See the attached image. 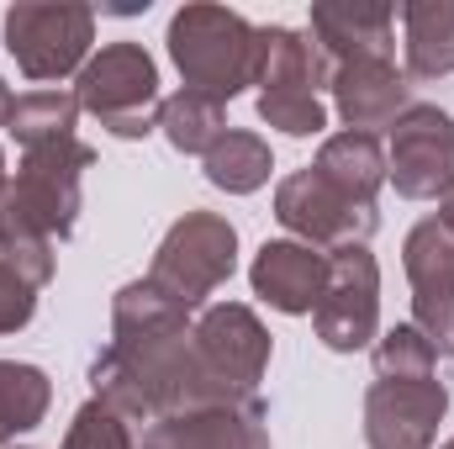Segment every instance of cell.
<instances>
[{
    "label": "cell",
    "mask_w": 454,
    "mask_h": 449,
    "mask_svg": "<svg viewBox=\"0 0 454 449\" xmlns=\"http://www.w3.org/2000/svg\"><path fill=\"white\" fill-rule=\"evenodd\" d=\"M90 386L127 423L132 418L159 423L169 413L207 407V402H227L232 397L223 381L201 365V354L191 343V328L148 334V338H112L96 354V365H90Z\"/></svg>",
    "instance_id": "cell-1"
},
{
    "label": "cell",
    "mask_w": 454,
    "mask_h": 449,
    "mask_svg": "<svg viewBox=\"0 0 454 449\" xmlns=\"http://www.w3.org/2000/svg\"><path fill=\"white\" fill-rule=\"evenodd\" d=\"M169 59H175L185 91L227 106L243 85H254L259 27H248L227 5H185L169 21Z\"/></svg>",
    "instance_id": "cell-2"
},
{
    "label": "cell",
    "mask_w": 454,
    "mask_h": 449,
    "mask_svg": "<svg viewBox=\"0 0 454 449\" xmlns=\"http://www.w3.org/2000/svg\"><path fill=\"white\" fill-rule=\"evenodd\" d=\"M90 164H96V148L80 138L21 148V164L5 185V227L64 243L80 223V180Z\"/></svg>",
    "instance_id": "cell-3"
},
{
    "label": "cell",
    "mask_w": 454,
    "mask_h": 449,
    "mask_svg": "<svg viewBox=\"0 0 454 449\" xmlns=\"http://www.w3.org/2000/svg\"><path fill=\"white\" fill-rule=\"evenodd\" d=\"M80 112H90L112 138H148L159 127V69L143 53V43H106L74 85Z\"/></svg>",
    "instance_id": "cell-4"
},
{
    "label": "cell",
    "mask_w": 454,
    "mask_h": 449,
    "mask_svg": "<svg viewBox=\"0 0 454 449\" xmlns=\"http://www.w3.org/2000/svg\"><path fill=\"white\" fill-rule=\"evenodd\" d=\"M232 270H238V232H232V223L217 217V212H185L164 232V243H159V254L148 264V280L169 302H180L191 312L223 286Z\"/></svg>",
    "instance_id": "cell-5"
},
{
    "label": "cell",
    "mask_w": 454,
    "mask_h": 449,
    "mask_svg": "<svg viewBox=\"0 0 454 449\" xmlns=\"http://www.w3.org/2000/svg\"><path fill=\"white\" fill-rule=\"evenodd\" d=\"M96 11L69 0H21L5 11V48L27 80H64L90 64Z\"/></svg>",
    "instance_id": "cell-6"
},
{
    "label": "cell",
    "mask_w": 454,
    "mask_h": 449,
    "mask_svg": "<svg viewBox=\"0 0 454 449\" xmlns=\"http://www.w3.org/2000/svg\"><path fill=\"white\" fill-rule=\"evenodd\" d=\"M275 217H280L286 232H296V243H307L317 254H339V248H354V243H370V232L380 227L375 207L348 201L339 185H328L312 164L280 180Z\"/></svg>",
    "instance_id": "cell-7"
},
{
    "label": "cell",
    "mask_w": 454,
    "mask_h": 449,
    "mask_svg": "<svg viewBox=\"0 0 454 449\" xmlns=\"http://www.w3.org/2000/svg\"><path fill=\"white\" fill-rule=\"evenodd\" d=\"M386 180L407 201H444V196H454V116L412 101L391 122Z\"/></svg>",
    "instance_id": "cell-8"
},
{
    "label": "cell",
    "mask_w": 454,
    "mask_h": 449,
    "mask_svg": "<svg viewBox=\"0 0 454 449\" xmlns=\"http://www.w3.org/2000/svg\"><path fill=\"white\" fill-rule=\"evenodd\" d=\"M312 323L333 354H354L380 334V264L364 243L328 254V280L312 307Z\"/></svg>",
    "instance_id": "cell-9"
},
{
    "label": "cell",
    "mask_w": 454,
    "mask_h": 449,
    "mask_svg": "<svg viewBox=\"0 0 454 449\" xmlns=\"http://www.w3.org/2000/svg\"><path fill=\"white\" fill-rule=\"evenodd\" d=\"M191 343L201 354V365L223 381L232 397H254L264 370H270V334L254 318V307L243 302H212L201 307V318L191 323Z\"/></svg>",
    "instance_id": "cell-10"
},
{
    "label": "cell",
    "mask_w": 454,
    "mask_h": 449,
    "mask_svg": "<svg viewBox=\"0 0 454 449\" xmlns=\"http://www.w3.org/2000/svg\"><path fill=\"white\" fill-rule=\"evenodd\" d=\"M450 413L439 375L428 381H375L364 397V445L370 449H434Z\"/></svg>",
    "instance_id": "cell-11"
},
{
    "label": "cell",
    "mask_w": 454,
    "mask_h": 449,
    "mask_svg": "<svg viewBox=\"0 0 454 449\" xmlns=\"http://www.w3.org/2000/svg\"><path fill=\"white\" fill-rule=\"evenodd\" d=\"M402 264H407V280H412V323L434 338L439 354H450L454 349V238L444 232L439 217H423L407 232Z\"/></svg>",
    "instance_id": "cell-12"
},
{
    "label": "cell",
    "mask_w": 454,
    "mask_h": 449,
    "mask_svg": "<svg viewBox=\"0 0 454 449\" xmlns=\"http://www.w3.org/2000/svg\"><path fill=\"white\" fill-rule=\"evenodd\" d=\"M143 449H270V413L259 397H227L148 423Z\"/></svg>",
    "instance_id": "cell-13"
},
{
    "label": "cell",
    "mask_w": 454,
    "mask_h": 449,
    "mask_svg": "<svg viewBox=\"0 0 454 449\" xmlns=\"http://www.w3.org/2000/svg\"><path fill=\"white\" fill-rule=\"evenodd\" d=\"M328 91H333V106H339L348 132L391 127L396 116L412 106V85L396 69V59H348V64L333 69Z\"/></svg>",
    "instance_id": "cell-14"
},
{
    "label": "cell",
    "mask_w": 454,
    "mask_h": 449,
    "mask_svg": "<svg viewBox=\"0 0 454 449\" xmlns=\"http://www.w3.org/2000/svg\"><path fill=\"white\" fill-rule=\"evenodd\" d=\"M328 80H333V64L307 32L259 27V64H254L259 101H317Z\"/></svg>",
    "instance_id": "cell-15"
},
{
    "label": "cell",
    "mask_w": 454,
    "mask_h": 449,
    "mask_svg": "<svg viewBox=\"0 0 454 449\" xmlns=\"http://www.w3.org/2000/svg\"><path fill=\"white\" fill-rule=\"evenodd\" d=\"M312 43L339 69L348 59H391L396 48V5L386 0H317Z\"/></svg>",
    "instance_id": "cell-16"
},
{
    "label": "cell",
    "mask_w": 454,
    "mask_h": 449,
    "mask_svg": "<svg viewBox=\"0 0 454 449\" xmlns=\"http://www.w3.org/2000/svg\"><path fill=\"white\" fill-rule=\"evenodd\" d=\"M323 280H328V254H317V248H307V243H296V238L264 243V248L254 254V264H248L254 296L270 302V307L286 312V318L312 312L317 296H323Z\"/></svg>",
    "instance_id": "cell-17"
},
{
    "label": "cell",
    "mask_w": 454,
    "mask_h": 449,
    "mask_svg": "<svg viewBox=\"0 0 454 449\" xmlns=\"http://www.w3.org/2000/svg\"><path fill=\"white\" fill-rule=\"evenodd\" d=\"M312 169H317L328 185H339L348 201L375 207V196H380V185H386V148H380L375 132H348V127H343L333 138H323Z\"/></svg>",
    "instance_id": "cell-18"
},
{
    "label": "cell",
    "mask_w": 454,
    "mask_h": 449,
    "mask_svg": "<svg viewBox=\"0 0 454 449\" xmlns=\"http://www.w3.org/2000/svg\"><path fill=\"white\" fill-rule=\"evenodd\" d=\"M402 53L412 80L454 75V0H412L402 5Z\"/></svg>",
    "instance_id": "cell-19"
},
{
    "label": "cell",
    "mask_w": 454,
    "mask_h": 449,
    "mask_svg": "<svg viewBox=\"0 0 454 449\" xmlns=\"http://www.w3.org/2000/svg\"><path fill=\"white\" fill-rule=\"evenodd\" d=\"M201 169H207V180H212L217 191H227V196H254V191L270 180L275 159H270V143H264L259 132L227 127L223 138L201 154Z\"/></svg>",
    "instance_id": "cell-20"
},
{
    "label": "cell",
    "mask_w": 454,
    "mask_h": 449,
    "mask_svg": "<svg viewBox=\"0 0 454 449\" xmlns=\"http://www.w3.org/2000/svg\"><path fill=\"white\" fill-rule=\"evenodd\" d=\"M53 402V381L27 365V359H0V445H11L16 434H32L48 418Z\"/></svg>",
    "instance_id": "cell-21"
},
{
    "label": "cell",
    "mask_w": 454,
    "mask_h": 449,
    "mask_svg": "<svg viewBox=\"0 0 454 449\" xmlns=\"http://www.w3.org/2000/svg\"><path fill=\"white\" fill-rule=\"evenodd\" d=\"M159 127H164L169 148H180V154H207V148L227 132V106L212 101V96H196V91H175V96H164V106H159Z\"/></svg>",
    "instance_id": "cell-22"
},
{
    "label": "cell",
    "mask_w": 454,
    "mask_h": 449,
    "mask_svg": "<svg viewBox=\"0 0 454 449\" xmlns=\"http://www.w3.org/2000/svg\"><path fill=\"white\" fill-rule=\"evenodd\" d=\"M74 122H80V101L69 91H27V96H16L5 132L21 148H43V143L74 138Z\"/></svg>",
    "instance_id": "cell-23"
},
{
    "label": "cell",
    "mask_w": 454,
    "mask_h": 449,
    "mask_svg": "<svg viewBox=\"0 0 454 449\" xmlns=\"http://www.w3.org/2000/svg\"><path fill=\"white\" fill-rule=\"evenodd\" d=\"M439 359L444 354L434 349V338L418 323H396L375 343V375L380 381H428V375H439Z\"/></svg>",
    "instance_id": "cell-24"
},
{
    "label": "cell",
    "mask_w": 454,
    "mask_h": 449,
    "mask_svg": "<svg viewBox=\"0 0 454 449\" xmlns=\"http://www.w3.org/2000/svg\"><path fill=\"white\" fill-rule=\"evenodd\" d=\"M64 449H137V439H132V429H127V418L116 407H106L101 397H90L74 413V423L64 434Z\"/></svg>",
    "instance_id": "cell-25"
},
{
    "label": "cell",
    "mask_w": 454,
    "mask_h": 449,
    "mask_svg": "<svg viewBox=\"0 0 454 449\" xmlns=\"http://www.w3.org/2000/svg\"><path fill=\"white\" fill-rule=\"evenodd\" d=\"M37 312V286H27L5 259H0V334H16L27 328Z\"/></svg>",
    "instance_id": "cell-26"
},
{
    "label": "cell",
    "mask_w": 454,
    "mask_h": 449,
    "mask_svg": "<svg viewBox=\"0 0 454 449\" xmlns=\"http://www.w3.org/2000/svg\"><path fill=\"white\" fill-rule=\"evenodd\" d=\"M439 223H444V232L454 238V196H444V201H439Z\"/></svg>",
    "instance_id": "cell-27"
},
{
    "label": "cell",
    "mask_w": 454,
    "mask_h": 449,
    "mask_svg": "<svg viewBox=\"0 0 454 449\" xmlns=\"http://www.w3.org/2000/svg\"><path fill=\"white\" fill-rule=\"evenodd\" d=\"M11 106H16V101H11V91H5V80H0V127L11 122Z\"/></svg>",
    "instance_id": "cell-28"
},
{
    "label": "cell",
    "mask_w": 454,
    "mask_h": 449,
    "mask_svg": "<svg viewBox=\"0 0 454 449\" xmlns=\"http://www.w3.org/2000/svg\"><path fill=\"white\" fill-rule=\"evenodd\" d=\"M5 185L11 180H0V238H5Z\"/></svg>",
    "instance_id": "cell-29"
},
{
    "label": "cell",
    "mask_w": 454,
    "mask_h": 449,
    "mask_svg": "<svg viewBox=\"0 0 454 449\" xmlns=\"http://www.w3.org/2000/svg\"><path fill=\"white\" fill-rule=\"evenodd\" d=\"M0 180H11V175H5V148H0Z\"/></svg>",
    "instance_id": "cell-30"
},
{
    "label": "cell",
    "mask_w": 454,
    "mask_h": 449,
    "mask_svg": "<svg viewBox=\"0 0 454 449\" xmlns=\"http://www.w3.org/2000/svg\"><path fill=\"white\" fill-rule=\"evenodd\" d=\"M439 449H454V439H444V445H439Z\"/></svg>",
    "instance_id": "cell-31"
},
{
    "label": "cell",
    "mask_w": 454,
    "mask_h": 449,
    "mask_svg": "<svg viewBox=\"0 0 454 449\" xmlns=\"http://www.w3.org/2000/svg\"><path fill=\"white\" fill-rule=\"evenodd\" d=\"M0 449H5V445H0Z\"/></svg>",
    "instance_id": "cell-32"
}]
</instances>
